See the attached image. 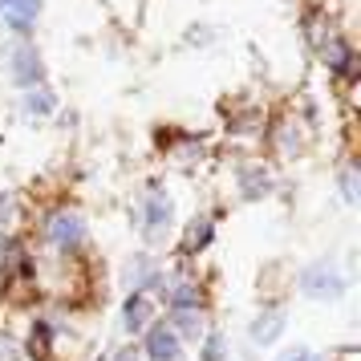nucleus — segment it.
Here are the masks:
<instances>
[{"label": "nucleus", "instance_id": "obj_12", "mask_svg": "<svg viewBox=\"0 0 361 361\" xmlns=\"http://www.w3.org/2000/svg\"><path fill=\"white\" fill-rule=\"evenodd\" d=\"M13 73H17L20 82L33 85L37 78H41V61H37V53H33V49H20V53H17V66H13Z\"/></svg>", "mask_w": 361, "mask_h": 361}, {"label": "nucleus", "instance_id": "obj_16", "mask_svg": "<svg viewBox=\"0 0 361 361\" xmlns=\"http://www.w3.org/2000/svg\"><path fill=\"white\" fill-rule=\"evenodd\" d=\"M203 361H224V341L219 337H207V345H203Z\"/></svg>", "mask_w": 361, "mask_h": 361}, {"label": "nucleus", "instance_id": "obj_18", "mask_svg": "<svg viewBox=\"0 0 361 361\" xmlns=\"http://www.w3.org/2000/svg\"><path fill=\"white\" fill-rule=\"evenodd\" d=\"M280 361H309V353H305V349H288Z\"/></svg>", "mask_w": 361, "mask_h": 361}, {"label": "nucleus", "instance_id": "obj_10", "mask_svg": "<svg viewBox=\"0 0 361 361\" xmlns=\"http://www.w3.org/2000/svg\"><path fill=\"white\" fill-rule=\"evenodd\" d=\"M207 240H212V219H195V224L187 228V235H183V256H195Z\"/></svg>", "mask_w": 361, "mask_h": 361}, {"label": "nucleus", "instance_id": "obj_5", "mask_svg": "<svg viewBox=\"0 0 361 361\" xmlns=\"http://www.w3.org/2000/svg\"><path fill=\"white\" fill-rule=\"evenodd\" d=\"M13 272H29V256H25V247L17 240H8V244H0V280L8 284Z\"/></svg>", "mask_w": 361, "mask_h": 361}, {"label": "nucleus", "instance_id": "obj_2", "mask_svg": "<svg viewBox=\"0 0 361 361\" xmlns=\"http://www.w3.org/2000/svg\"><path fill=\"white\" fill-rule=\"evenodd\" d=\"M45 235H49L57 247H66L69 252V247L82 240V219H78L73 212H53L49 224H45Z\"/></svg>", "mask_w": 361, "mask_h": 361}, {"label": "nucleus", "instance_id": "obj_7", "mask_svg": "<svg viewBox=\"0 0 361 361\" xmlns=\"http://www.w3.org/2000/svg\"><path fill=\"white\" fill-rule=\"evenodd\" d=\"M280 329H284V312H280V309H268V312H260V321L252 325V341L268 345V341L280 333Z\"/></svg>", "mask_w": 361, "mask_h": 361}, {"label": "nucleus", "instance_id": "obj_17", "mask_svg": "<svg viewBox=\"0 0 361 361\" xmlns=\"http://www.w3.org/2000/svg\"><path fill=\"white\" fill-rule=\"evenodd\" d=\"M341 187H345V199H357V171H353V166H349V171H345Z\"/></svg>", "mask_w": 361, "mask_h": 361}, {"label": "nucleus", "instance_id": "obj_4", "mask_svg": "<svg viewBox=\"0 0 361 361\" xmlns=\"http://www.w3.org/2000/svg\"><path fill=\"white\" fill-rule=\"evenodd\" d=\"M147 353H150V361H179V337L166 325H154L147 337Z\"/></svg>", "mask_w": 361, "mask_h": 361}, {"label": "nucleus", "instance_id": "obj_13", "mask_svg": "<svg viewBox=\"0 0 361 361\" xmlns=\"http://www.w3.org/2000/svg\"><path fill=\"white\" fill-rule=\"evenodd\" d=\"M29 349H33V357H49V325L45 321H37L33 337H29Z\"/></svg>", "mask_w": 361, "mask_h": 361}, {"label": "nucleus", "instance_id": "obj_15", "mask_svg": "<svg viewBox=\"0 0 361 361\" xmlns=\"http://www.w3.org/2000/svg\"><path fill=\"white\" fill-rule=\"evenodd\" d=\"M29 110H33V114H49V110H53V98L45 94V90H37V94H29Z\"/></svg>", "mask_w": 361, "mask_h": 361}, {"label": "nucleus", "instance_id": "obj_3", "mask_svg": "<svg viewBox=\"0 0 361 361\" xmlns=\"http://www.w3.org/2000/svg\"><path fill=\"white\" fill-rule=\"evenodd\" d=\"M321 53H325V66L329 69H337V73H345V78H357V57H353V49L345 45L341 37H329L325 45H321Z\"/></svg>", "mask_w": 361, "mask_h": 361}, {"label": "nucleus", "instance_id": "obj_9", "mask_svg": "<svg viewBox=\"0 0 361 361\" xmlns=\"http://www.w3.org/2000/svg\"><path fill=\"white\" fill-rule=\"evenodd\" d=\"M147 317H150V300H147L142 293H134L130 300H126V309H122V325L134 333V329L147 325Z\"/></svg>", "mask_w": 361, "mask_h": 361}, {"label": "nucleus", "instance_id": "obj_6", "mask_svg": "<svg viewBox=\"0 0 361 361\" xmlns=\"http://www.w3.org/2000/svg\"><path fill=\"white\" fill-rule=\"evenodd\" d=\"M0 8H4V17L13 20L17 33H29V25L37 17V0H0Z\"/></svg>", "mask_w": 361, "mask_h": 361}, {"label": "nucleus", "instance_id": "obj_14", "mask_svg": "<svg viewBox=\"0 0 361 361\" xmlns=\"http://www.w3.org/2000/svg\"><path fill=\"white\" fill-rule=\"evenodd\" d=\"M244 191L247 195H264V191H268V175H264V171H247L244 175Z\"/></svg>", "mask_w": 361, "mask_h": 361}, {"label": "nucleus", "instance_id": "obj_8", "mask_svg": "<svg viewBox=\"0 0 361 361\" xmlns=\"http://www.w3.org/2000/svg\"><path fill=\"white\" fill-rule=\"evenodd\" d=\"M166 219H171V199L154 191V195L147 199V231H150V235H159Z\"/></svg>", "mask_w": 361, "mask_h": 361}, {"label": "nucleus", "instance_id": "obj_19", "mask_svg": "<svg viewBox=\"0 0 361 361\" xmlns=\"http://www.w3.org/2000/svg\"><path fill=\"white\" fill-rule=\"evenodd\" d=\"M118 361H134V349H122V353H118Z\"/></svg>", "mask_w": 361, "mask_h": 361}, {"label": "nucleus", "instance_id": "obj_1", "mask_svg": "<svg viewBox=\"0 0 361 361\" xmlns=\"http://www.w3.org/2000/svg\"><path fill=\"white\" fill-rule=\"evenodd\" d=\"M300 288H305V296H337L345 288V276L337 272V268H329V264H317V268H309L305 276H300Z\"/></svg>", "mask_w": 361, "mask_h": 361}, {"label": "nucleus", "instance_id": "obj_11", "mask_svg": "<svg viewBox=\"0 0 361 361\" xmlns=\"http://www.w3.org/2000/svg\"><path fill=\"white\" fill-rule=\"evenodd\" d=\"M199 305V288L191 284V280H179L175 288H171V309L175 312H191Z\"/></svg>", "mask_w": 361, "mask_h": 361}]
</instances>
